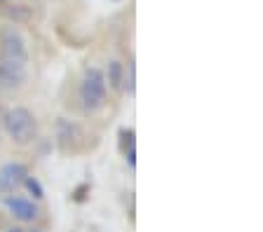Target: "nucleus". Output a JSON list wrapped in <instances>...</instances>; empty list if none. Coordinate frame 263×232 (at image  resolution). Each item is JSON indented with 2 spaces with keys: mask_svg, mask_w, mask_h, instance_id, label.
Masks as SVG:
<instances>
[{
  "mask_svg": "<svg viewBox=\"0 0 263 232\" xmlns=\"http://www.w3.org/2000/svg\"><path fill=\"white\" fill-rule=\"evenodd\" d=\"M106 96H108V85H106V75L99 68H87L78 87V99H80V108L85 113H97L104 108Z\"/></svg>",
  "mask_w": 263,
  "mask_h": 232,
  "instance_id": "obj_1",
  "label": "nucleus"
},
{
  "mask_svg": "<svg viewBox=\"0 0 263 232\" xmlns=\"http://www.w3.org/2000/svg\"><path fill=\"white\" fill-rule=\"evenodd\" d=\"M3 127H5L7 136L19 145H28L38 136V120L28 108L24 106H14L5 113L3 117Z\"/></svg>",
  "mask_w": 263,
  "mask_h": 232,
  "instance_id": "obj_2",
  "label": "nucleus"
},
{
  "mask_svg": "<svg viewBox=\"0 0 263 232\" xmlns=\"http://www.w3.org/2000/svg\"><path fill=\"white\" fill-rule=\"evenodd\" d=\"M0 59L16 61V64H28L26 40L16 33L14 28H5L0 33Z\"/></svg>",
  "mask_w": 263,
  "mask_h": 232,
  "instance_id": "obj_3",
  "label": "nucleus"
},
{
  "mask_svg": "<svg viewBox=\"0 0 263 232\" xmlns=\"http://www.w3.org/2000/svg\"><path fill=\"white\" fill-rule=\"evenodd\" d=\"M28 174V166L22 162H7L0 166V193L3 195H14L19 188H24Z\"/></svg>",
  "mask_w": 263,
  "mask_h": 232,
  "instance_id": "obj_4",
  "label": "nucleus"
},
{
  "mask_svg": "<svg viewBox=\"0 0 263 232\" xmlns=\"http://www.w3.org/2000/svg\"><path fill=\"white\" fill-rule=\"evenodd\" d=\"M5 206L12 218H16L19 223H33L40 214L38 204H35L31 197H24V195H16V193L5 195Z\"/></svg>",
  "mask_w": 263,
  "mask_h": 232,
  "instance_id": "obj_5",
  "label": "nucleus"
},
{
  "mask_svg": "<svg viewBox=\"0 0 263 232\" xmlns=\"http://www.w3.org/2000/svg\"><path fill=\"white\" fill-rule=\"evenodd\" d=\"M26 75H28V64L0 59V89H5V92L19 89L26 82Z\"/></svg>",
  "mask_w": 263,
  "mask_h": 232,
  "instance_id": "obj_6",
  "label": "nucleus"
},
{
  "mask_svg": "<svg viewBox=\"0 0 263 232\" xmlns=\"http://www.w3.org/2000/svg\"><path fill=\"white\" fill-rule=\"evenodd\" d=\"M122 80H125V66L120 61H110L108 64V77H106V85L115 92H122Z\"/></svg>",
  "mask_w": 263,
  "mask_h": 232,
  "instance_id": "obj_7",
  "label": "nucleus"
},
{
  "mask_svg": "<svg viewBox=\"0 0 263 232\" xmlns=\"http://www.w3.org/2000/svg\"><path fill=\"white\" fill-rule=\"evenodd\" d=\"M134 89H137V66H134V61H129L125 68V80H122V92L127 94H134Z\"/></svg>",
  "mask_w": 263,
  "mask_h": 232,
  "instance_id": "obj_8",
  "label": "nucleus"
},
{
  "mask_svg": "<svg viewBox=\"0 0 263 232\" xmlns=\"http://www.w3.org/2000/svg\"><path fill=\"white\" fill-rule=\"evenodd\" d=\"M5 17L14 19V22H28V10L24 5H16V7H5Z\"/></svg>",
  "mask_w": 263,
  "mask_h": 232,
  "instance_id": "obj_9",
  "label": "nucleus"
},
{
  "mask_svg": "<svg viewBox=\"0 0 263 232\" xmlns=\"http://www.w3.org/2000/svg\"><path fill=\"white\" fill-rule=\"evenodd\" d=\"M24 185H26L28 193H31L35 199H43V197H45V190H43V185H40V181H38L35 176H28Z\"/></svg>",
  "mask_w": 263,
  "mask_h": 232,
  "instance_id": "obj_10",
  "label": "nucleus"
},
{
  "mask_svg": "<svg viewBox=\"0 0 263 232\" xmlns=\"http://www.w3.org/2000/svg\"><path fill=\"white\" fill-rule=\"evenodd\" d=\"M7 232H24V230H19V227H10Z\"/></svg>",
  "mask_w": 263,
  "mask_h": 232,
  "instance_id": "obj_11",
  "label": "nucleus"
},
{
  "mask_svg": "<svg viewBox=\"0 0 263 232\" xmlns=\"http://www.w3.org/2000/svg\"><path fill=\"white\" fill-rule=\"evenodd\" d=\"M31 232H40V230H31Z\"/></svg>",
  "mask_w": 263,
  "mask_h": 232,
  "instance_id": "obj_12",
  "label": "nucleus"
}]
</instances>
